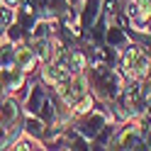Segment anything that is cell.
Segmentation results:
<instances>
[{
    "instance_id": "1",
    "label": "cell",
    "mask_w": 151,
    "mask_h": 151,
    "mask_svg": "<svg viewBox=\"0 0 151 151\" xmlns=\"http://www.w3.org/2000/svg\"><path fill=\"white\" fill-rule=\"evenodd\" d=\"M86 81L98 102H112L124 88V76L115 68V63L107 61H90L86 68Z\"/></svg>"
},
{
    "instance_id": "2",
    "label": "cell",
    "mask_w": 151,
    "mask_h": 151,
    "mask_svg": "<svg viewBox=\"0 0 151 151\" xmlns=\"http://www.w3.org/2000/svg\"><path fill=\"white\" fill-rule=\"evenodd\" d=\"M27 86V73L17 63L12 66H0V90L3 95H15Z\"/></svg>"
},
{
    "instance_id": "3",
    "label": "cell",
    "mask_w": 151,
    "mask_h": 151,
    "mask_svg": "<svg viewBox=\"0 0 151 151\" xmlns=\"http://www.w3.org/2000/svg\"><path fill=\"white\" fill-rule=\"evenodd\" d=\"M132 42H134V39H132V34H129V27H124L122 22L119 24L110 22L107 32H105V44L110 46V49H115L117 54H122Z\"/></svg>"
},
{
    "instance_id": "4",
    "label": "cell",
    "mask_w": 151,
    "mask_h": 151,
    "mask_svg": "<svg viewBox=\"0 0 151 151\" xmlns=\"http://www.w3.org/2000/svg\"><path fill=\"white\" fill-rule=\"evenodd\" d=\"M15 63L20 66L24 73H34V71H39V68H42V59H39V54L32 49V44H29V42L17 44V56H15Z\"/></svg>"
},
{
    "instance_id": "5",
    "label": "cell",
    "mask_w": 151,
    "mask_h": 151,
    "mask_svg": "<svg viewBox=\"0 0 151 151\" xmlns=\"http://www.w3.org/2000/svg\"><path fill=\"white\" fill-rule=\"evenodd\" d=\"M100 12H102V0H83L78 5V20H81L83 32H88L90 27L98 22Z\"/></svg>"
},
{
    "instance_id": "6",
    "label": "cell",
    "mask_w": 151,
    "mask_h": 151,
    "mask_svg": "<svg viewBox=\"0 0 151 151\" xmlns=\"http://www.w3.org/2000/svg\"><path fill=\"white\" fill-rule=\"evenodd\" d=\"M15 56H17V44L7 42L3 37V39H0V66H12Z\"/></svg>"
},
{
    "instance_id": "7",
    "label": "cell",
    "mask_w": 151,
    "mask_h": 151,
    "mask_svg": "<svg viewBox=\"0 0 151 151\" xmlns=\"http://www.w3.org/2000/svg\"><path fill=\"white\" fill-rule=\"evenodd\" d=\"M12 149L15 151H32V149H44V144H42L39 139H34V137H29V134H24V132H22L20 139L12 144Z\"/></svg>"
},
{
    "instance_id": "8",
    "label": "cell",
    "mask_w": 151,
    "mask_h": 151,
    "mask_svg": "<svg viewBox=\"0 0 151 151\" xmlns=\"http://www.w3.org/2000/svg\"><path fill=\"white\" fill-rule=\"evenodd\" d=\"M5 39L12 42V44H24V42H29V34H27L17 22H12V24L5 29Z\"/></svg>"
},
{
    "instance_id": "9",
    "label": "cell",
    "mask_w": 151,
    "mask_h": 151,
    "mask_svg": "<svg viewBox=\"0 0 151 151\" xmlns=\"http://www.w3.org/2000/svg\"><path fill=\"white\" fill-rule=\"evenodd\" d=\"M119 12H122V5H119V0H102V15H105L110 22H115Z\"/></svg>"
},
{
    "instance_id": "10",
    "label": "cell",
    "mask_w": 151,
    "mask_h": 151,
    "mask_svg": "<svg viewBox=\"0 0 151 151\" xmlns=\"http://www.w3.org/2000/svg\"><path fill=\"white\" fill-rule=\"evenodd\" d=\"M3 5H7V7H17V5H22V0H0Z\"/></svg>"
},
{
    "instance_id": "11",
    "label": "cell",
    "mask_w": 151,
    "mask_h": 151,
    "mask_svg": "<svg viewBox=\"0 0 151 151\" xmlns=\"http://www.w3.org/2000/svg\"><path fill=\"white\" fill-rule=\"evenodd\" d=\"M0 98H3V95H0ZM0 117H3V110H0Z\"/></svg>"
}]
</instances>
